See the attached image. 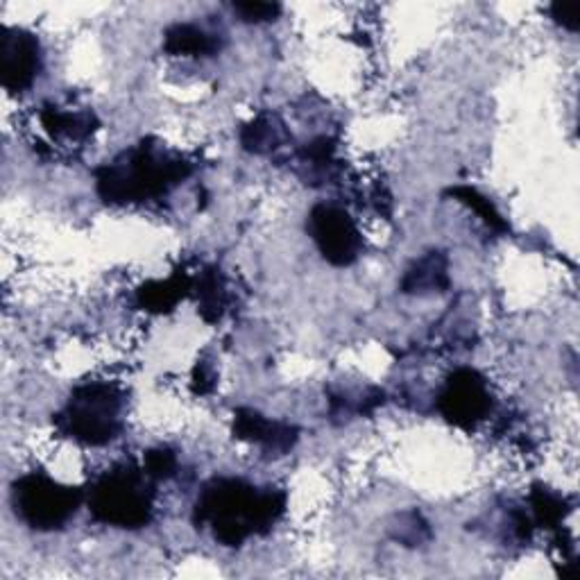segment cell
Instances as JSON below:
<instances>
[{
    "label": "cell",
    "instance_id": "cell-1",
    "mask_svg": "<svg viewBox=\"0 0 580 580\" xmlns=\"http://www.w3.org/2000/svg\"><path fill=\"white\" fill-rule=\"evenodd\" d=\"M286 510V494L256 488L239 479H214L196 501V524L211 529L225 546H241L254 535L268 533Z\"/></svg>",
    "mask_w": 580,
    "mask_h": 580
},
{
    "label": "cell",
    "instance_id": "cell-2",
    "mask_svg": "<svg viewBox=\"0 0 580 580\" xmlns=\"http://www.w3.org/2000/svg\"><path fill=\"white\" fill-rule=\"evenodd\" d=\"M191 175L184 156L160 146H137L96 173L98 193L110 204L146 202L166 196Z\"/></svg>",
    "mask_w": 580,
    "mask_h": 580
},
{
    "label": "cell",
    "instance_id": "cell-3",
    "mask_svg": "<svg viewBox=\"0 0 580 580\" xmlns=\"http://www.w3.org/2000/svg\"><path fill=\"white\" fill-rule=\"evenodd\" d=\"M89 513L96 521L116 529H143L154 513L152 479L143 467L121 465L104 471L87 492Z\"/></svg>",
    "mask_w": 580,
    "mask_h": 580
},
{
    "label": "cell",
    "instance_id": "cell-4",
    "mask_svg": "<svg viewBox=\"0 0 580 580\" xmlns=\"http://www.w3.org/2000/svg\"><path fill=\"white\" fill-rule=\"evenodd\" d=\"M123 394L112 383L75 388L66 408L58 415V429L87 446H102L121 433Z\"/></svg>",
    "mask_w": 580,
    "mask_h": 580
},
{
    "label": "cell",
    "instance_id": "cell-5",
    "mask_svg": "<svg viewBox=\"0 0 580 580\" xmlns=\"http://www.w3.org/2000/svg\"><path fill=\"white\" fill-rule=\"evenodd\" d=\"M83 490L62 486L43 471H30L12 486L16 517L35 531H58L66 526L83 504Z\"/></svg>",
    "mask_w": 580,
    "mask_h": 580
},
{
    "label": "cell",
    "instance_id": "cell-6",
    "mask_svg": "<svg viewBox=\"0 0 580 580\" xmlns=\"http://www.w3.org/2000/svg\"><path fill=\"white\" fill-rule=\"evenodd\" d=\"M308 234L331 266H352L363 252V236L345 209L318 204L308 214Z\"/></svg>",
    "mask_w": 580,
    "mask_h": 580
},
{
    "label": "cell",
    "instance_id": "cell-7",
    "mask_svg": "<svg viewBox=\"0 0 580 580\" xmlns=\"http://www.w3.org/2000/svg\"><path fill=\"white\" fill-rule=\"evenodd\" d=\"M438 408L442 417L450 419L452 425L461 429H474L481 419L488 417L492 408L486 379L477 370H469V367L456 370L446 379L440 392Z\"/></svg>",
    "mask_w": 580,
    "mask_h": 580
},
{
    "label": "cell",
    "instance_id": "cell-8",
    "mask_svg": "<svg viewBox=\"0 0 580 580\" xmlns=\"http://www.w3.org/2000/svg\"><path fill=\"white\" fill-rule=\"evenodd\" d=\"M41 71L39 39L21 28H5L0 39V73L10 93L30 89Z\"/></svg>",
    "mask_w": 580,
    "mask_h": 580
},
{
    "label": "cell",
    "instance_id": "cell-9",
    "mask_svg": "<svg viewBox=\"0 0 580 580\" xmlns=\"http://www.w3.org/2000/svg\"><path fill=\"white\" fill-rule=\"evenodd\" d=\"M234 436L261 444L270 454H286L298 442V429L263 417L252 408H239L234 413Z\"/></svg>",
    "mask_w": 580,
    "mask_h": 580
},
{
    "label": "cell",
    "instance_id": "cell-10",
    "mask_svg": "<svg viewBox=\"0 0 580 580\" xmlns=\"http://www.w3.org/2000/svg\"><path fill=\"white\" fill-rule=\"evenodd\" d=\"M450 286V261L442 252H429L408 268L402 290L404 293H442Z\"/></svg>",
    "mask_w": 580,
    "mask_h": 580
},
{
    "label": "cell",
    "instance_id": "cell-11",
    "mask_svg": "<svg viewBox=\"0 0 580 580\" xmlns=\"http://www.w3.org/2000/svg\"><path fill=\"white\" fill-rule=\"evenodd\" d=\"M164 48L171 55H214L220 48V41L216 35H211L193 23H177L166 33Z\"/></svg>",
    "mask_w": 580,
    "mask_h": 580
},
{
    "label": "cell",
    "instance_id": "cell-12",
    "mask_svg": "<svg viewBox=\"0 0 580 580\" xmlns=\"http://www.w3.org/2000/svg\"><path fill=\"white\" fill-rule=\"evenodd\" d=\"M43 127L52 137H66L73 141H85L93 135L96 118L89 112H62L58 108H50L41 114Z\"/></svg>",
    "mask_w": 580,
    "mask_h": 580
},
{
    "label": "cell",
    "instance_id": "cell-13",
    "mask_svg": "<svg viewBox=\"0 0 580 580\" xmlns=\"http://www.w3.org/2000/svg\"><path fill=\"white\" fill-rule=\"evenodd\" d=\"M189 279L175 275L166 281H150L139 290V304L148 311H171L189 290Z\"/></svg>",
    "mask_w": 580,
    "mask_h": 580
},
{
    "label": "cell",
    "instance_id": "cell-14",
    "mask_svg": "<svg viewBox=\"0 0 580 580\" xmlns=\"http://www.w3.org/2000/svg\"><path fill=\"white\" fill-rule=\"evenodd\" d=\"M283 139H286L283 125L275 116H259L241 131L243 148L254 154L277 150L283 143Z\"/></svg>",
    "mask_w": 580,
    "mask_h": 580
},
{
    "label": "cell",
    "instance_id": "cell-15",
    "mask_svg": "<svg viewBox=\"0 0 580 580\" xmlns=\"http://www.w3.org/2000/svg\"><path fill=\"white\" fill-rule=\"evenodd\" d=\"M200 313L206 323H218L227 308V286L220 270H206L198 281Z\"/></svg>",
    "mask_w": 580,
    "mask_h": 580
},
{
    "label": "cell",
    "instance_id": "cell-16",
    "mask_svg": "<svg viewBox=\"0 0 580 580\" xmlns=\"http://www.w3.org/2000/svg\"><path fill=\"white\" fill-rule=\"evenodd\" d=\"M531 510H533L535 524L542 526V529H556V526L565 519V499L553 494L546 488H533Z\"/></svg>",
    "mask_w": 580,
    "mask_h": 580
},
{
    "label": "cell",
    "instance_id": "cell-17",
    "mask_svg": "<svg viewBox=\"0 0 580 580\" xmlns=\"http://www.w3.org/2000/svg\"><path fill=\"white\" fill-rule=\"evenodd\" d=\"M452 196L456 200H461L463 204H467L469 209L477 211V214L483 218L486 225H490L492 229L496 231H506V223L504 218L499 216V211L492 206V202L488 198H483L479 191H474V189H452Z\"/></svg>",
    "mask_w": 580,
    "mask_h": 580
},
{
    "label": "cell",
    "instance_id": "cell-18",
    "mask_svg": "<svg viewBox=\"0 0 580 580\" xmlns=\"http://www.w3.org/2000/svg\"><path fill=\"white\" fill-rule=\"evenodd\" d=\"M143 471L152 481L171 479L177 471V458L171 450H152L143 456Z\"/></svg>",
    "mask_w": 580,
    "mask_h": 580
},
{
    "label": "cell",
    "instance_id": "cell-19",
    "mask_svg": "<svg viewBox=\"0 0 580 580\" xmlns=\"http://www.w3.org/2000/svg\"><path fill=\"white\" fill-rule=\"evenodd\" d=\"M231 10L245 23H268L275 21L281 12L277 3H252V0H248V3H234Z\"/></svg>",
    "mask_w": 580,
    "mask_h": 580
},
{
    "label": "cell",
    "instance_id": "cell-20",
    "mask_svg": "<svg viewBox=\"0 0 580 580\" xmlns=\"http://www.w3.org/2000/svg\"><path fill=\"white\" fill-rule=\"evenodd\" d=\"M578 3H571V5H565V3H556L551 5V18L556 21L558 25H563V28L567 30H578Z\"/></svg>",
    "mask_w": 580,
    "mask_h": 580
}]
</instances>
